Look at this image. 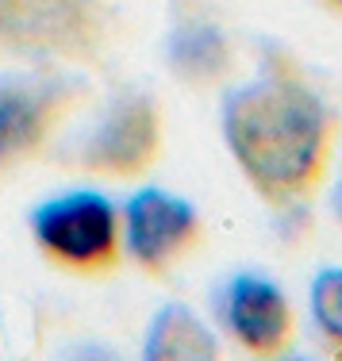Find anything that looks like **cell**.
<instances>
[{
    "mask_svg": "<svg viewBox=\"0 0 342 361\" xmlns=\"http://www.w3.org/2000/svg\"><path fill=\"white\" fill-rule=\"evenodd\" d=\"M147 357L185 361V357H216V334L208 331L189 307L169 304L154 315L147 334Z\"/></svg>",
    "mask_w": 342,
    "mask_h": 361,
    "instance_id": "obj_8",
    "label": "cell"
},
{
    "mask_svg": "<svg viewBox=\"0 0 342 361\" xmlns=\"http://www.w3.org/2000/svg\"><path fill=\"white\" fill-rule=\"evenodd\" d=\"M39 250L73 273H104L119 262V216L100 192H66L31 212Z\"/></svg>",
    "mask_w": 342,
    "mask_h": 361,
    "instance_id": "obj_2",
    "label": "cell"
},
{
    "mask_svg": "<svg viewBox=\"0 0 342 361\" xmlns=\"http://www.w3.org/2000/svg\"><path fill=\"white\" fill-rule=\"evenodd\" d=\"M70 92L47 77H4L0 81V169L35 154L54 131Z\"/></svg>",
    "mask_w": 342,
    "mask_h": 361,
    "instance_id": "obj_6",
    "label": "cell"
},
{
    "mask_svg": "<svg viewBox=\"0 0 342 361\" xmlns=\"http://www.w3.org/2000/svg\"><path fill=\"white\" fill-rule=\"evenodd\" d=\"M231 158L273 204L315 188L331 150V116L288 58H269L262 77L238 85L224 104Z\"/></svg>",
    "mask_w": 342,
    "mask_h": 361,
    "instance_id": "obj_1",
    "label": "cell"
},
{
    "mask_svg": "<svg viewBox=\"0 0 342 361\" xmlns=\"http://www.w3.org/2000/svg\"><path fill=\"white\" fill-rule=\"evenodd\" d=\"M173 66L185 81H212L227 70V42L216 27H185L173 39Z\"/></svg>",
    "mask_w": 342,
    "mask_h": 361,
    "instance_id": "obj_9",
    "label": "cell"
},
{
    "mask_svg": "<svg viewBox=\"0 0 342 361\" xmlns=\"http://www.w3.org/2000/svg\"><path fill=\"white\" fill-rule=\"evenodd\" d=\"M97 16L85 0H0V50L28 58H85Z\"/></svg>",
    "mask_w": 342,
    "mask_h": 361,
    "instance_id": "obj_4",
    "label": "cell"
},
{
    "mask_svg": "<svg viewBox=\"0 0 342 361\" xmlns=\"http://www.w3.org/2000/svg\"><path fill=\"white\" fill-rule=\"evenodd\" d=\"M224 319L238 342L258 357H273L288 346L293 312L281 288L266 277L243 273L224 288Z\"/></svg>",
    "mask_w": 342,
    "mask_h": 361,
    "instance_id": "obj_7",
    "label": "cell"
},
{
    "mask_svg": "<svg viewBox=\"0 0 342 361\" xmlns=\"http://www.w3.org/2000/svg\"><path fill=\"white\" fill-rule=\"evenodd\" d=\"M312 312L319 331L342 346V269H323L312 281Z\"/></svg>",
    "mask_w": 342,
    "mask_h": 361,
    "instance_id": "obj_10",
    "label": "cell"
},
{
    "mask_svg": "<svg viewBox=\"0 0 342 361\" xmlns=\"http://www.w3.org/2000/svg\"><path fill=\"white\" fill-rule=\"evenodd\" d=\"M161 154V108L147 92H119L81 142V166L104 177H139Z\"/></svg>",
    "mask_w": 342,
    "mask_h": 361,
    "instance_id": "obj_3",
    "label": "cell"
},
{
    "mask_svg": "<svg viewBox=\"0 0 342 361\" xmlns=\"http://www.w3.org/2000/svg\"><path fill=\"white\" fill-rule=\"evenodd\" d=\"M335 219L342 223V180H338V188H335Z\"/></svg>",
    "mask_w": 342,
    "mask_h": 361,
    "instance_id": "obj_11",
    "label": "cell"
},
{
    "mask_svg": "<svg viewBox=\"0 0 342 361\" xmlns=\"http://www.w3.org/2000/svg\"><path fill=\"white\" fill-rule=\"evenodd\" d=\"M323 4H331V8H338V12H342V0H323Z\"/></svg>",
    "mask_w": 342,
    "mask_h": 361,
    "instance_id": "obj_12",
    "label": "cell"
},
{
    "mask_svg": "<svg viewBox=\"0 0 342 361\" xmlns=\"http://www.w3.org/2000/svg\"><path fill=\"white\" fill-rule=\"evenodd\" d=\"M200 235L193 204L166 188H142L127 200L123 212V238L127 254L147 273H166Z\"/></svg>",
    "mask_w": 342,
    "mask_h": 361,
    "instance_id": "obj_5",
    "label": "cell"
}]
</instances>
